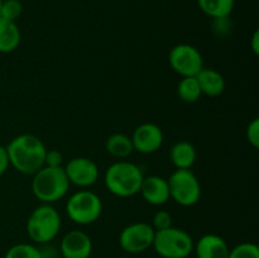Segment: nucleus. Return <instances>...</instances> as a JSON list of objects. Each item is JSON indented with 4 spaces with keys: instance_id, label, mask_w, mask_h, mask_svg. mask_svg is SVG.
I'll list each match as a JSON object with an SVG mask.
<instances>
[{
    "instance_id": "nucleus-1",
    "label": "nucleus",
    "mask_w": 259,
    "mask_h": 258,
    "mask_svg": "<svg viewBox=\"0 0 259 258\" xmlns=\"http://www.w3.org/2000/svg\"><path fill=\"white\" fill-rule=\"evenodd\" d=\"M46 151L42 139L30 133L14 137L7 146L10 166L27 176H33L45 166Z\"/></svg>"
},
{
    "instance_id": "nucleus-2",
    "label": "nucleus",
    "mask_w": 259,
    "mask_h": 258,
    "mask_svg": "<svg viewBox=\"0 0 259 258\" xmlns=\"http://www.w3.org/2000/svg\"><path fill=\"white\" fill-rule=\"evenodd\" d=\"M143 172L133 162L118 159L108 167L104 175V182L110 194L118 197H132L139 194Z\"/></svg>"
},
{
    "instance_id": "nucleus-3",
    "label": "nucleus",
    "mask_w": 259,
    "mask_h": 258,
    "mask_svg": "<svg viewBox=\"0 0 259 258\" xmlns=\"http://www.w3.org/2000/svg\"><path fill=\"white\" fill-rule=\"evenodd\" d=\"M68 181L63 167H46L43 166L32 176V189L35 199L42 204H55L67 195L70 190Z\"/></svg>"
},
{
    "instance_id": "nucleus-4",
    "label": "nucleus",
    "mask_w": 259,
    "mask_h": 258,
    "mask_svg": "<svg viewBox=\"0 0 259 258\" xmlns=\"http://www.w3.org/2000/svg\"><path fill=\"white\" fill-rule=\"evenodd\" d=\"M62 225L61 215L52 205L40 204L30 212L27 220V234L34 244L43 245L52 242Z\"/></svg>"
},
{
    "instance_id": "nucleus-5",
    "label": "nucleus",
    "mask_w": 259,
    "mask_h": 258,
    "mask_svg": "<svg viewBox=\"0 0 259 258\" xmlns=\"http://www.w3.org/2000/svg\"><path fill=\"white\" fill-rule=\"evenodd\" d=\"M194 239L186 230L169 227L156 230L152 248L162 258H187L194 252Z\"/></svg>"
},
{
    "instance_id": "nucleus-6",
    "label": "nucleus",
    "mask_w": 259,
    "mask_h": 258,
    "mask_svg": "<svg viewBox=\"0 0 259 258\" xmlns=\"http://www.w3.org/2000/svg\"><path fill=\"white\" fill-rule=\"evenodd\" d=\"M66 212L68 218L76 224H93L101 217L103 201L95 192L88 189H81L67 199Z\"/></svg>"
},
{
    "instance_id": "nucleus-7",
    "label": "nucleus",
    "mask_w": 259,
    "mask_h": 258,
    "mask_svg": "<svg viewBox=\"0 0 259 258\" xmlns=\"http://www.w3.org/2000/svg\"><path fill=\"white\" fill-rule=\"evenodd\" d=\"M167 181L171 200L180 206L191 207L201 199V184L191 169H175Z\"/></svg>"
},
{
    "instance_id": "nucleus-8",
    "label": "nucleus",
    "mask_w": 259,
    "mask_h": 258,
    "mask_svg": "<svg viewBox=\"0 0 259 258\" xmlns=\"http://www.w3.org/2000/svg\"><path fill=\"white\" fill-rule=\"evenodd\" d=\"M168 62L181 77H195L204 68V58L199 48L189 43H179L169 51Z\"/></svg>"
},
{
    "instance_id": "nucleus-9",
    "label": "nucleus",
    "mask_w": 259,
    "mask_h": 258,
    "mask_svg": "<svg viewBox=\"0 0 259 258\" xmlns=\"http://www.w3.org/2000/svg\"><path fill=\"white\" fill-rule=\"evenodd\" d=\"M154 234H156V230L148 223H132L120 232L119 244L125 253L139 254L152 248Z\"/></svg>"
},
{
    "instance_id": "nucleus-10",
    "label": "nucleus",
    "mask_w": 259,
    "mask_h": 258,
    "mask_svg": "<svg viewBox=\"0 0 259 258\" xmlns=\"http://www.w3.org/2000/svg\"><path fill=\"white\" fill-rule=\"evenodd\" d=\"M63 169L70 184L80 189L93 186L99 179L98 164L88 157H73L63 166Z\"/></svg>"
},
{
    "instance_id": "nucleus-11",
    "label": "nucleus",
    "mask_w": 259,
    "mask_h": 258,
    "mask_svg": "<svg viewBox=\"0 0 259 258\" xmlns=\"http://www.w3.org/2000/svg\"><path fill=\"white\" fill-rule=\"evenodd\" d=\"M134 151L142 154H152L159 151L164 142L161 126L153 123H144L137 126L131 136Z\"/></svg>"
},
{
    "instance_id": "nucleus-12",
    "label": "nucleus",
    "mask_w": 259,
    "mask_h": 258,
    "mask_svg": "<svg viewBox=\"0 0 259 258\" xmlns=\"http://www.w3.org/2000/svg\"><path fill=\"white\" fill-rule=\"evenodd\" d=\"M60 253L63 258H90L93 240L83 230H70L61 239Z\"/></svg>"
},
{
    "instance_id": "nucleus-13",
    "label": "nucleus",
    "mask_w": 259,
    "mask_h": 258,
    "mask_svg": "<svg viewBox=\"0 0 259 258\" xmlns=\"http://www.w3.org/2000/svg\"><path fill=\"white\" fill-rule=\"evenodd\" d=\"M139 194L147 204L152 206H162L171 200L168 181L158 175H148L143 177Z\"/></svg>"
},
{
    "instance_id": "nucleus-14",
    "label": "nucleus",
    "mask_w": 259,
    "mask_h": 258,
    "mask_svg": "<svg viewBox=\"0 0 259 258\" xmlns=\"http://www.w3.org/2000/svg\"><path fill=\"white\" fill-rule=\"evenodd\" d=\"M229 245L218 234H205L194 244L197 258H228Z\"/></svg>"
},
{
    "instance_id": "nucleus-15",
    "label": "nucleus",
    "mask_w": 259,
    "mask_h": 258,
    "mask_svg": "<svg viewBox=\"0 0 259 258\" xmlns=\"http://www.w3.org/2000/svg\"><path fill=\"white\" fill-rule=\"evenodd\" d=\"M196 80L201 89L202 95L215 98L224 93L225 78L219 71L214 68H202L196 76Z\"/></svg>"
},
{
    "instance_id": "nucleus-16",
    "label": "nucleus",
    "mask_w": 259,
    "mask_h": 258,
    "mask_svg": "<svg viewBox=\"0 0 259 258\" xmlns=\"http://www.w3.org/2000/svg\"><path fill=\"white\" fill-rule=\"evenodd\" d=\"M169 159L176 169H191L197 159L196 148L187 141L176 142L169 149Z\"/></svg>"
},
{
    "instance_id": "nucleus-17",
    "label": "nucleus",
    "mask_w": 259,
    "mask_h": 258,
    "mask_svg": "<svg viewBox=\"0 0 259 258\" xmlns=\"http://www.w3.org/2000/svg\"><path fill=\"white\" fill-rule=\"evenodd\" d=\"M22 34L17 22H10L0 17V53H10L20 45Z\"/></svg>"
},
{
    "instance_id": "nucleus-18",
    "label": "nucleus",
    "mask_w": 259,
    "mask_h": 258,
    "mask_svg": "<svg viewBox=\"0 0 259 258\" xmlns=\"http://www.w3.org/2000/svg\"><path fill=\"white\" fill-rule=\"evenodd\" d=\"M105 149L116 159H125L134 152L131 136L125 133H113L105 142Z\"/></svg>"
},
{
    "instance_id": "nucleus-19",
    "label": "nucleus",
    "mask_w": 259,
    "mask_h": 258,
    "mask_svg": "<svg viewBox=\"0 0 259 258\" xmlns=\"http://www.w3.org/2000/svg\"><path fill=\"white\" fill-rule=\"evenodd\" d=\"M197 5L211 19L229 18L234 9L235 0H197Z\"/></svg>"
},
{
    "instance_id": "nucleus-20",
    "label": "nucleus",
    "mask_w": 259,
    "mask_h": 258,
    "mask_svg": "<svg viewBox=\"0 0 259 258\" xmlns=\"http://www.w3.org/2000/svg\"><path fill=\"white\" fill-rule=\"evenodd\" d=\"M177 95L184 103L192 104L200 100L202 96L201 89H200L199 82L195 77H182L180 82L177 83Z\"/></svg>"
},
{
    "instance_id": "nucleus-21",
    "label": "nucleus",
    "mask_w": 259,
    "mask_h": 258,
    "mask_svg": "<svg viewBox=\"0 0 259 258\" xmlns=\"http://www.w3.org/2000/svg\"><path fill=\"white\" fill-rule=\"evenodd\" d=\"M4 258H43L39 247L30 243H18L12 245Z\"/></svg>"
},
{
    "instance_id": "nucleus-22",
    "label": "nucleus",
    "mask_w": 259,
    "mask_h": 258,
    "mask_svg": "<svg viewBox=\"0 0 259 258\" xmlns=\"http://www.w3.org/2000/svg\"><path fill=\"white\" fill-rule=\"evenodd\" d=\"M23 5L20 0H3L0 8V17L10 22H17L18 18L22 15Z\"/></svg>"
},
{
    "instance_id": "nucleus-23",
    "label": "nucleus",
    "mask_w": 259,
    "mask_h": 258,
    "mask_svg": "<svg viewBox=\"0 0 259 258\" xmlns=\"http://www.w3.org/2000/svg\"><path fill=\"white\" fill-rule=\"evenodd\" d=\"M228 258H259V248L255 243H240L229 250Z\"/></svg>"
},
{
    "instance_id": "nucleus-24",
    "label": "nucleus",
    "mask_w": 259,
    "mask_h": 258,
    "mask_svg": "<svg viewBox=\"0 0 259 258\" xmlns=\"http://www.w3.org/2000/svg\"><path fill=\"white\" fill-rule=\"evenodd\" d=\"M172 215L169 214L166 210H158V211L154 212L153 219H152V227L154 230H163L167 228L172 227Z\"/></svg>"
},
{
    "instance_id": "nucleus-25",
    "label": "nucleus",
    "mask_w": 259,
    "mask_h": 258,
    "mask_svg": "<svg viewBox=\"0 0 259 258\" xmlns=\"http://www.w3.org/2000/svg\"><path fill=\"white\" fill-rule=\"evenodd\" d=\"M245 136H247V141L253 148L257 149L259 147V119H253L247 126L245 131Z\"/></svg>"
},
{
    "instance_id": "nucleus-26",
    "label": "nucleus",
    "mask_w": 259,
    "mask_h": 258,
    "mask_svg": "<svg viewBox=\"0 0 259 258\" xmlns=\"http://www.w3.org/2000/svg\"><path fill=\"white\" fill-rule=\"evenodd\" d=\"M46 167H63V156L57 149H47L45 156Z\"/></svg>"
},
{
    "instance_id": "nucleus-27",
    "label": "nucleus",
    "mask_w": 259,
    "mask_h": 258,
    "mask_svg": "<svg viewBox=\"0 0 259 258\" xmlns=\"http://www.w3.org/2000/svg\"><path fill=\"white\" fill-rule=\"evenodd\" d=\"M9 167H10V162H9V156H8V152H7V147L0 144V176H3V175L8 171Z\"/></svg>"
},
{
    "instance_id": "nucleus-28",
    "label": "nucleus",
    "mask_w": 259,
    "mask_h": 258,
    "mask_svg": "<svg viewBox=\"0 0 259 258\" xmlns=\"http://www.w3.org/2000/svg\"><path fill=\"white\" fill-rule=\"evenodd\" d=\"M252 50L254 55H259V30H255L252 37Z\"/></svg>"
},
{
    "instance_id": "nucleus-29",
    "label": "nucleus",
    "mask_w": 259,
    "mask_h": 258,
    "mask_svg": "<svg viewBox=\"0 0 259 258\" xmlns=\"http://www.w3.org/2000/svg\"><path fill=\"white\" fill-rule=\"evenodd\" d=\"M2 3H3V0H0V8H2Z\"/></svg>"
},
{
    "instance_id": "nucleus-30",
    "label": "nucleus",
    "mask_w": 259,
    "mask_h": 258,
    "mask_svg": "<svg viewBox=\"0 0 259 258\" xmlns=\"http://www.w3.org/2000/svg\"><path fill=\"white\" fill-rule=\"evenodd\" d=\"M0 209H2V205H0Z\"/></svg>"
}]
</instances>
